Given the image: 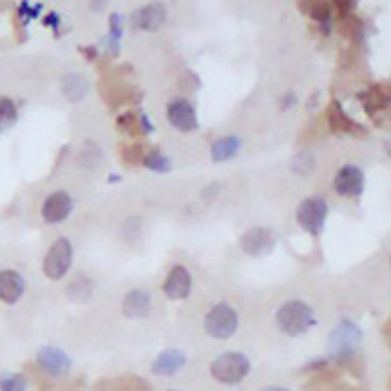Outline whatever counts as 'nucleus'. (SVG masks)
<instances>
[{
  "instance_id": "nucleus-1",
  "label": "nucleus",
  "mask_w": 391,
  "mask_h": 391,
  "mask_svg": "<svg viewBox=\"0 0 391 391\" xmlns=\"http://www.w3.org/2000/svg\"><path fill=\"white\" fill-rule=\"evenodd\" d=\"M363 342V333L361 328L350 322V320H344L335 326L328 335V357L335 359V361H350L359 346Z\"/></svg>"
},
{
  "instance_id": "nucleus-2",
  "label": "nucleus",
  "mask_w": 391,
  "mask_h": 391,
  "mask_svg": "<svg viewBox=\"0 0 391 391\" xmlns=\"http://www.w3.org/2000/svg\"><path fill=\"white\" fill-rule=\"evenodd\" d=\"M277 324L290 338H299L316 324L314 309L303 301H288L277 311Z\"/></svg>"
},
{
  "instance_id": "nucleus-3",
  "label": "nucleus",
  "mask_w": 391,
  "mask_h": 391,
  "mask_svg": "<svg viewBox=\"0 0 391 391\" xmlns=\"http://www.w3.org/2000/svg\"><path fill=\"white\" fill-rule=\"evenodd\" d=\"M249 370L251 363L242 353H223L210 365L212 376L223 385H238L249 374Z\"/></svg>"
},
{
  "instance_id": "nucleus-4",
  "label": "nucleus",
  "mask_w": 391,
  "mask_h": 391,
  "mask_svg": "<svg viewBox=\"0 0 391 391\" xmlns=\"http://www.w3.org/2000/svg\"><path fill=\"white\" fill-rule=\"evenodd\" d=\"M238 314L232 305L227 303H218L214 305L208 314H205V320H203V326L208 331V335L216 340H227L232 335L238 331Z\"/></svg>"
},
{
  "instance_id": "nucleus-5",
  "label": "nucleus",
  "mask_w": 391,
  "mask_h": 391,
  "mask_svg": "<svg viewBox=\"0 0 391 391\" xmlns=\"http://www.w3.org/2000/svg\"><path fill=\"white\" fill-rule=\"evenodd\" d=\"M326 214H328V205L324 199H318V197H309L305 201H301L299 210H296V220L299 225L311 234V236H320L322 230H324V220H326Z\"/></svg>"
},
{
  "instance_id": "nucleus-6",
  "label": "nucleus",
  "mask_w": 391,
  "mask_h": 391,
  "mask_svg": "<svg viewBox=\"0 0 391 391\" xmlns=\"http://www.w3.org/2000/svg\"><path fill=\"white\" fill-rule=\"evenodd\" d=\"M72 245L68 238H59L57 242H54L43 259V272L48 279H52V282H59V279H63L72 266Z\"/></svg>"
},
{
  "instance_id": "nucleus-7",
  "label": "nucleus",
  "mask_w": 391,
  "mask_h": 391,
  "mask_svg": "<svg viewBox=\"0 0 391 391\" xmlns=\"http://www.w3.org/2000/svg\"><path fill=\"white\" fill-rule=\"evenodd\" d=\"M37 363L39 368L50 374V376H65L70 374L72 370V359L65 350L57 348V346H43L39 353H37Z\"/></svg>"
},
{
  "instance_id": "nucleus-8",
  "label": "nucleus",
  "mask_w": 391,
  "mask_h": 391,
  "mask_svg": "<svg viewBox=\"0 0 391 391\" xmlns=\"http://www.w3.org/2000/svg\"><path fill=\"white\" fill-rule=\"evenodd\" d=\"M333 186H335V193L342 195V197H359L363 193V186H365L363 171L359 169V166L346 164L338 171V176H335Z\"/></svg>"
},
{
  "instance_id": "nucleus-9",
  "label": "nucleus",
  "mask_w": 391,
  "mask_h": 391,
  "mask_svg": "<svg viewBox=\"0 0 391 391\" xmlns=\"http://www.w3.org/2000/svg\"><path fill=\"white\" fill-rule=\"evenodd\" d=\"M166 117H169V124L180 132H193L199 126L195 108L186 100H173L169 108H166Z\"/></svg>"
},
{
  "instance_id": "nucleus-10",
  "label": "nucleus",
  "mask_w": 391,
  "mask_h": 391,
  "mask_svg": "<svg viewBox=\"0 0 391 391\" xmlns=\"http://www.w3.org/2000/svg\"><path fill=\"white\" fill-rule=\"evenodd\" d=\"M240 247L247 255L251 257H259V255H266L274 249V236L270 230H264V227H253L249 230L242 238H240Z\"/></svg>"
},
{
  "instance_id": "nucleus-11",
  "label": "nucleus",
  "mask_w": 391,
  "mask_h": 391,
  "mask_svg": "<svg viewBox=\"0 0 391 391\" xmlns=\"http://www.w3.org/2000/svg\"><path fill=\"white\" fill-rule=\"evenodd\" d=\"M72 208H74V201L68 193L59 191V193H52L43 205H41V216L45 223H61L65 220L70 214H72Z\"/></svg>"
},
{
  "instance_id": "nucleus-12",
  "label": "nucleus",
  "mask_w": 391,
  "mask_h": 391,
  "mask_svg": "<svg viewBox=\"0 0 391 391\" xmlns=\"http://www.w3.org/2000/svg\"><path fill=\"white\" fill-rule=\"evenodd\" d=\"M191 288H193V279H191V272L186 266H176L162 286L164 294L171 301H184L191 294Z\"/></svg>"
},
{
  "instance_id": "nucleus-13",
  "label": "nucleus",
  "mask_w": 391,
  "mask_h": 391,
  "mask_svg": "<svg viewBox=\"0 0 391 391\" xmlns=\"http://www.w3.org/2000/svg\"><path fill=\"white\" fill-rule=\"evenodd\" d=\"M26 284L20 272L16 270H0V301L14 305L22 299Z\"/></svg>"
},
{
  "instance_id": "nucleus-14",
  "label": "nucleus",
  "mask_w": 391,
  "mask_h": 391,
  "mask_svg": "<svg viewBox=\"0 0 391 391\" xmlns=\"http://www.w3.org/2000/svg\"><path fill=\"white\" fill-rule=\"evenodd\" d=\"M186 365V355L182 350H164L151 363V372L158 376H173Z\"/></svg>"
},
{
  "instance_id": "nucleus-15",
  "label": "nucleus",
  "mask_w": 391,
  "mask_h": 391,
  "mask_svg": "<svg viewBox=\"0 0 391 391\" xmlns=\"http://www.w3.org/2000/svg\"><path fill=\"white\" fill-rule=\"evenodd\" d=\"M122 307H124V314L128 318H145V316H149V309H151V296L145 290H132L124 299Z\"/></svg>"
},
{
  "instance_id": "nucleus-16",
  "label": "nucleus",
  "mask_w": 391,
  "mask_h": 391,
  "mask_svg": "<svg viewBox=\"0 0 391 391\" xmlns=\"http://www.w3.org/2000/svg\"><path fill=\"white\" fill-rule=\"evenodd\" d=\"M164 22V9L160 5H149L134 16V26L141 31H158Z\"/></svg>"
},
{
  "instance_id": "nucleus-17",
  "label": "nucleus",
  "mask_w": 391,
  "mask_h": 391,
  "mask_svg": "<svg viewBox=\"0 0 391 391\" xmlns=\"http://www.w3.org/2000/svg\"><path fill=\"white\" fill-rule=\"evenodd\" d=\"M328 122H331V128L333 132H361V128L344 113V108L340 102H333L331 108H328Z\"/></svg>"
},
{
  "instance_id": "nucleus-18",
  "label": "nucleus",
  "mask_w": 391,
  "mask_h": 391,
  "mask_svg": "<svg viewBox=\"0 0 391 391\" xmlns=\"http://www.w3.org/2000/svg\"><path fill=\"white\" fill-rule=\"evenodd\" d=\"M240 149V139L238 136H223L218 141H214L212 145V160L214 162H225L230 158H234Z\"/></svg>"
},
{
  "instance_id": "nucleus-19",
  "label": "nucleus",
  "mask_w": 391,
  "mask_h": 391,
  "mask_svg": "<svg viewBox=\"0 0 391 391\" xmlns=\"http://www.w3.org/2000/svg\"><path fill=\"white\" fill-rule=\"evenodd\" d=\"M18 122V108L11 97H0V132H7Z\"/></svg>"
},
{
  "instance_id": "nucleus-20",
  "label": "nucleus",
  "mask_w": 391,
  "mask_h": 391,
  "mask_svg": "<svg viewBox=\"0 0 391 391\" xmlns=\"http://www.w3.org/2000/svg\"><path fill=\"white\" fill-rule=\"evenodd\" d=\"M63 93L68 95V100L72 102H80L87 93V80L80 74H70L63 80Z\"/></svg>"
},
{
  "instance_id": "nucleus-21",
  "label": "nucleus",
  "mask_w": 391,
  "mask_h": 391,
  "mask_svg": "<svg viewBox=\"0 0 391 391\" xmlns=\"http://www.w3.org/2000/svg\"><path fill=\"white\" fill-rule=\"evenodd\" d=\"M143 164L154 173H169L171 171V160L162 156L160 151H151V154L143 156Z\"/></svg>"
},
{
  "instance_id": "nucleus-22",
  "label": "nucleus",
  "mask_w": 391,
  "mask_h": 391,
  "mask_svg": "<svg viewBox=\"0 0 391 391\" xmlns=\"http://www.w3.org/2000/svg\"><path fill=\"white\" fill-rule=\"evenodd\" d=\"M0 391H26V378L22 374H3Z\"/></svg>"
},
{
  "instance_id": "nucleus-23",
  "label": "nucleus",
  "mask_w": 391,
  "mask_h": 391,
  "mask_svg": "<svg viewBox=\"0 0 391 391\" xmlns=\"http://www.w3.org/2000/svg\"><path fill=\"white\" fill-rule=\"evenodd\" d=\"M39 11H41V5H28V3H24V5H20V14H22V20H33V18H37L39 16Z\"/></svg>"
},
{
  "instance_id": "nucleus-24",
  "label": "nucleus",
  "mask_w": 391,
  "mask_h": 391,
  "mask_svg": "<svg viewBox=\"0 0 391 391\" xmlns=\"http://www.w3.org/2000/svg\"><path fill=\"white\" fill-rule=\"evenodd\" d=\"M48 26H54V28H59V16L57 14H50V18L45 20Z\"/></svg>"
},
{
  "instance_id": "nucleus-25",
  "label": "nucleus",
  "mask_w": 391,
  "mask_h": 391,
  "mask_svg": "<svg viewBox=\"0 0 391 391\" xmlns=\"http://www.w3.org/2000/svg\"><path fill=\"white\" fill-rule=\"evenodd\" d=\"M262 391H290V389H284V387H266Z\"/></svg>"
},
{
  "instance_id": "nucleus-26",
  "label": "nucleus",
  "mask_w": 391,
  "mask_h": 391,
  "mask_svg": "<svg viewBox=\"0 0 391 391\" xmlns=\"http://www.w3.org/2000/svg\"><path fill=\"white\" fill-rule=\"evenodd\" d=\"M169 391H178V389H169Z\"/></svg>"
}]
</instances>
